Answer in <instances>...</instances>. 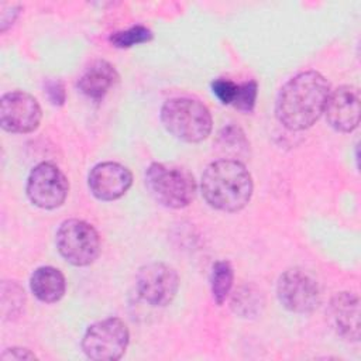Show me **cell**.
I'll return each instance as SVG.
<instances>
[{
    "label": "cell",
    "mask_w": 361,
    "mask_h": 361,
    "mask_svg": "<svg viewBox=\"0 0 361 361\" xmlns=\"http://www.w3.org/2000/svg\"><path fill=\"white\" fill-rule=\"evenodd\" d=\"M276 293L282 306L293 313L313 312L322 299L317 281L296 268L288 269L279 276Z\"/></svg>",
    "instance_id": "7"
},
{
    "label": "cell",
    "mask_w": 361,
    "mask_h": 361,
    "mask_svg": "<svg viewBox=\"0 0 361 361\" xmlns=\"http://www.w3.org/2000/svg\"><path fill=\"white\" fill-rule=\"evenodd\" d=\"M48 99L55 106H62L65 102V89L59 80H48L45 85Z\"/></svg>",
    "instance_id": "22"
},
{
    "label": "cell",
    "mask_w": 361,
    "mask_h": 361,
    "mask_svg": "<svg viewBox=\"0 0 361 361\" xmlns=\"http://www.w3.org/2000/svg\"><path fill=\"white\" fill-rule=\"evenodd\" d=\"M18 13H20V6L18 4H11V3H3L1 4V11H0L1 32H4L14 23Z\"/></svg>",
    "instance_id": "21"
},
{
    "label": "cell",
    "mask_w": 361,
    "mask_h": 361,
    "mask_svg": "<svg viewBox=\"0 0 361 361\" xmlns=\"http://www.w3.org/2000/svg\"><path fill=\"white\" fill-rule=\"evenodd\" d=\"M257 90H258V86H257L255 80H250V82L238 85L233 106L245 113L252 111V109L255 106Z\"/></svg>",
    "instance_id": "18"
},
{
    "label": "cell",
    "mask_w": 361,
    "mask_h": 361,
    "mask_svg": "<svg viewBox=\"0 0 361 361\" xmlns=\"http://www.w3.org/2000/svg\"><path fill=\"white\" fill-rule=\"evenodd\" d=\"M30 286L37 299L45 303L58 302L66 289L63 274L54 267L37 268L30 279Z\"/></svg>",
    "instance_id": "15"
},
{
    "label": "cell",
    "mask_w": 361,
    "mask_h": 361,
    "mask_svg": "<svg viewBox=\"0 0 361 361\" xmlns=\"http://www.w3.org/2000/svg\"><path fill=\"white\" fill-rule=\"evenodd\" d=\"M135 288L142 300L151 306H166L179 288L178 272L162 262H152L140 268Z\"/></svg>",
    "instance_id": "9"
},
{
    "label": "cell",
    "mask_w": 361,
    "mask_h": 361,
    "mask_svg": "<svg viewBox=\"0 0 361 361\" xmlns=\"http://www.w3.org/2000/svg\"><path fill=\"white\" fill-rule=\"evenodd\" d=\"M55 243L59 254L76 267L92 264L100 252L97 231L92 224L78 219L66 220L59 226Z\"/></svg>",
    "instance_id": "5"
},
{
    "label": "cell",
    "mask_w": 361,
    "mask_h": 361,
    "mask_svg": "<svg viewBox=\"0 0 361 361\" xmlns=\"http://www.w3.org/2000/svg\"><path fill=\"white\" fill-rule=\"evenodd\" d=\"M130 334L126 323L117 317H109L93 323L82 340V350L94 361L118 360L128 345Z\"/></svg>",
    "instance_id": "6"
},
{
    "label": "cell",
    "mask_w": 361,
    "mask_h": 361,
    "mask_svg": "<svg viewBox=\"0 0 361 361\" xmlns=\"http://www.w3.org/2000/svg\"><path fill=\"white\" fill-rule=\"evenodd\" d=\"M233 268L228 261H217L212 269V293L217 305H221L233 286Z\"/></svg>",
    "instance_id": "16"
},
{
    "label": "cell",
    "mask_w": 361,
    "mask_h": 361,
    "mask_svg": "<svg viewBox=\"0 0 361 361\" xmlns=\"http://www.w3.org/2000/svg\"><path fill=\"white\" fill-rule=\"evenodd\" d=\"M202 195L214 209L238 212L252 196V178L248 169L237 159L212 162L202 175Z\"/></svg>",
    "instance_id": "2"
},
{
    "label": "cell",
    "mask_w": 361,
    "mask_h": 361,
    "mask_svg": "<svg viewBox=\"0 0 361 361\" xmlns=\"http://www.w3.org/2000/svg\"><path fill=\"white\" fill-rule=\"evenodd\" d=\"M329 124L341 133H350L360 123V90L355 86L344 85L330 92L326 103Z\"/></svg>",
    "instance_id": "12"
},
{
    "label": "cell",
    "mask_w": 361,
    "mask_h": 361,
    "mask_svg": "<svg viewBox=\"0 0 361 361\" xmlns=\"http://www.w3.org/2000/svg\"><path fill=\"white\" fill-rule=\"evenodd\" d=\"M69 192V182L63 172L51 162L38 164L27 180V196L41 209L59 207Z\"/></svg>",
    "instance_id": "8"
},
{
    "label": "cell",
    "mask_w": 361,
    "mask_h": 361,
    "mask_svg": "<svg viewBox=\"0 0 361 361\" xmlns=\"http://www.w3.org/2000/svg\"><path fill=\"white\" fill-rule=\"evenodd\" d=\"M1 360H34L37 358L35 354H32L30 350L27 348H7L1 355Z\"/></svg>",
    "instance_id": "23"
},
{
    "label": "cell",
    "mask_w": 361,
    "mask_h": 361,
    "mask_svg": "<svg viewBox=\"0 0 361 361\" xmlns=\"http://www.w3.org/2000/svg\"><path fill=\"white\" fill-rule=\"evenodd\" d=\"M258 295L251 292L250 289H245V290H238L235 292L234 298H233V302H231V306L234 309L235 313L238 314H243V316H247L248 314V306L247 303H252L255 306H258Z\"/></svg>",
    "instance_id": "20"
},
{
    "label": "cell",
    "mask_w": 361,
    "mask_h": 361,
    "mask_svg": "<svg viewBox=\"0 0 361 361\" xmlns=\"http://www.w3.org/2000/svg\"><path fill=\"white\" fill-rule=\"evenodd\" d=\"M212 89L213 93L216 94V97L224 103V104H233L238 85L228 80V79H216L212 83Z\"/></svg>",
    "instance_id": "19"
},
{
    "label": "cell",
    "mask_w": 361,
    "mask_h": 361,
    "mask_svg": "<svg viewBox=\"0 0 361 361\" xmlns=\"http://www.w3.org/2000/svg\"><path fill=\"white\" fill-rule=\"evenodd\" d=\"M145 185L149 195L159 204L169 209L188 206L196 193L193 175L178 165L151 164L145 172Z\"/></svg>",
    "instance_id": "4"
},
{
    "label": "cell",
    "mask_w": 361,
    "mask_h": 361,
    "mask_svg": "<svg viewBox=\"0 0 361 361\" xmlns=\"http://www.w3.org/2000/svg\"><path fill=\"white\" fill-rule=\"evenodd\" d=\"M329 94L330 83L322 73L302 72L281 87L275 107L276 117L288 130L309 128L324 113Z\"/></svg>",
    "instance_id": "1"
},
{
    "label": "cell",
    "mask_w": 361,
    "mask_h": 361,
    "mask_svg": "<svg viewBox=\"0 0 361 361\" xmlns=\"http://www.w3.org/2000/svg\"><path fill=\"white\" fill-rule=\"evenodd\" d=\"M152 39V32L144 25H134L124 31H117L110 35V42L117 48H130L137 44Z\"/></svg>",
    "instance_id": "17"
},
{
    "label": "cell",
    "mask_w": 361,
    "mask_h": 361,
    "mask_svg": "<svg viewBox=\"0 0 361 361\" xmlns=\"http://www.w3.org/2000/svg\"><path fill=\"white\" fill-rule=\"evenodd\" d=\"M329 317L333 329L345 340L360 338V302L351 292L337 293L329 307Z\"/></svg>",
    "instance_id": "13"
},
{
    "label": "cell",
    "mask_w": 361,
    "mask_h": 361,
    "mask_svg": "<svg viewBox=\"0 0 361 361\" xmlns=\"http://www.w3.org/2000/svg\"><path fill=\"white\" fill-rule=\"evenodd\" d=\"M164 127L178 140L199 142L212 131V114L200 102L189 97H175L164 103L161 109Z\"/></svg>",
    "instance_id": "3"
},
{
    "label": "cell",
    "mask_w": 361,
    "mask_h": 361,
    "mask_svg": "<svg viewBox=\"0 0 361 361\" xmlns=\"http://www.w3.org/2000/svg\"><path fill=\"white\" fill-rule=\"evenodd\" d=\"M41 116L37 99L27 92H8L0 100V124L8 133L25 134L37 130Z\"/></svg>",
    "instance_id": "10"
},
{
    "label": "cell",
    "mask_w": 361,
    "mask_h": 361,
    "mask_svg": "<svg viewBox=\"0 0 361 361\" xmlns=\"http://www.w3.org/2000/svg\"><path fill=\"white\" fill-rule=\"evenodd\" d=\"M87 183L92 195L99 200H116L130 189L133 173L121 164L102 162L92 168Z\"/></svg>",
    "instance_id": "11"
},
{
    "label": "cell",
    "mask_w": 361,
    "mask_h": 361,
    "mask_svg": "<svg viewBox=\"0 0 361 361\" xmlns=\"http://www.w3.org/2000/svg\"><path fill=\"white\" fill-rule=\"evenodd\" d=\"M118 80V73L107 61H94L78 80L79 90L92 99H102Z\"/></svg>",
    "instance_id": "14"
}]
</instances>
